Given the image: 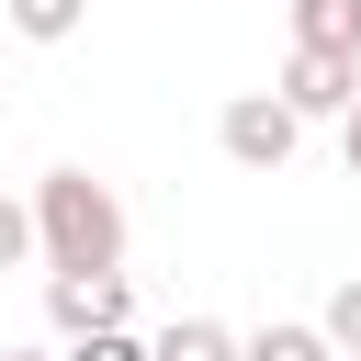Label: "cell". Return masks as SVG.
I'll list each match as a JSON object with an SVG mask.
<instances>
[{
  "label": "cell",
  "mask_w": 361,
  "mask_h": 361,
  "mask_svg": "<svg viewBox=\"0 0 361 361\" xmlns=\"http://www.w3.org/2000/svg\"><path fill=\"white\" fill-rule=\"evenodd\" d=\"M34 248H45V271H124V203H113V180L45 169L34 180Z\"/></svg>",
  "instance_id": "6da1fadb"
},
{
  "label": "cell",
  "mask_w": 361,
  "mask_h": 361,
  "mask_svg": "<svg viewBox=\"0 0 361 361\" xmlns=\"http://www.w3.org/2000/svg\"><path fill=\"white\" fill-rule=\"evenodd\" d=\"M214 147H226L237 169H293V147H305V113H293L282 90H237V102L214 113Z\"/></svg>",
  "instance_id": "7a4b0ae2"
},
{
  "label": "cell",
  "mask_w": 361,
  "mask_h": 361,
  "mask_svg": "<svg viewBox=\"0 0 361 361\" xmlns=\"http://www.w3.org/2000/svg\"><path fill=\"white\" fill-rule=\"evenodd\" d=\"M271 90H282V102H293V113H305V124H316V113H327V124H338V113H350V102H361V56H338V45H293V56H282V79H271Z\"/></svg>",
  "instance_id": "3957f363"
},
{
  "label": "cell",
  "mask_w": 361,
  "mask_h": 361,
  "mask_svg": "<svg viewBox=\"0 0 361 361\" xmlns=\"http://www.w3.org/2000/svg\"><path fill=\"white\" fill-rule=\"evenodd\" d=\"M124 316H135L124 271H45V327H56V338H90V327H124Z\"/></svg>",
  "instance_id": "277c9868"
},
{
  "label": "cell",
  "mask_w": 361,
  "mask_h": 361,
  "mask_svg": "<svg viewBox=\"0 0 361 361\" xmlns=\"http://www.w3.org/2000/svg\"><path fill=\"white\" fill-rule=\"evenodd\" d=\"M293 45H338V56H361V0H293Z\"/></svg>",
  "instance_id": "5b68a950"
},
{
  "label": "cell",
  "mask_w": 361,
  "mask_h": 361,
  "mask_svg": "<svg viewBox=\"0 0 361 361\" xmlns=\"http://www.w3.org/2000/svg\"><path fill=\"white\" fill-rule=\"evenodd\" d=\"M237 361H338V350H327V327H293V316H271L259 338H237Z\"/></svg>",
  "instance_id": "8992f818"
},
{
  "label": "cell",
  "mask_w": 361,
  "mask_h": 361,
  "mask_svg": "<svg viewBox=\"0 0 361 361\" xmlns=\"http://www.w3.org/2000/svg\"><path fill=\"white\" fill-rule=\"evenodd\" d=\"M0 11H11V34H23V45H68V34L90 23V0H0Z\"/></svg>",
  "instance_id": "52a82bcc"
},
{
  "label": "cell",
  "mask_w": 361,
  "mask_h": 361,
  "mask_svg": "<svg viewBox=\"0 0 361 361\" xmlns=\"http://www.w3.org/2000/svg\"><path fill=\"white\" fill-rule=\"evenodd\" d=\"M158 361H237V327H226V316H180V327L158 338Z\"/></svg>",
  "instance_id": "ba28073f"
},
{
  "label": "cell",
  "mask_w": 361,
  "mask_h": 361,
  "mask_svg": "<svg viewBox=\"0 0 361 361\" xmlns=\"http://www.w3.org/2000/svg\"><path fill=\"white\" fill-rule=\"evenodd\" d=\"M68 361H158V338H135V327H90V338H68Z\"/></svg>",
  "instance_id": "9c48e42d"
},
{
  "label": "cell",
  "mask_w": 361,
  "mask_h": 361,
  "mask_svg": "<svg viewBox=\"0 0 361 361\" xmlns=\"http://www.w3.org/2000/svg\"><path fill=\"white\" fill-rule=\"evenodd\" d=\"M316 327H327V350H361V271L327 293V316H316Z\"/></svg>",
  "instance_id": "30bf717a"
},
{
  "label": "cell",
  "mask_w": 361,
  "mask_h": 361,
  "mask_svg": "<svg viewBox=\"0 0 361 361\" xmlns=\"http://www.w3.org/2000/svg\"><path fill=\"white\" fill-rule=\"evenodd\" d=\"M23 259H34V203L0 192V271H23Z\"/></svg>",
  "instance_id": "8fae6325"
},
{
  "label": "cell",
  "mask_w": 361,
  "mask_h": 361,
  "mask_svg": "<svg viewBox=\"0 0 361 361\" xmlns=\"http://www.w3.org/2000/svg\"><path fill=\"white\" fill-rule=\"evenodd\" d=\"M338 158H350V180H361V102L338 113Z\"/></svg>",
  "instance_id": "7c38bea8"
},
{
  "label": "cell",
  "mask_w": 361,
  "mask_h": 361,
  "mask_svg": "<svg viewBox=\"0 0 361 361\" xmlns=\"http://www.w3.org/2000/svg\"><path fill=\"white\" fill-rule=\"evenodd\" d=\"M0 361H68V350H0Z\"/></svg>",
  "instance_id": "4fadbf2b"
},
{
  "label": "cell",
  "mask_w": 361,
  "mask_h": 361,
  "mask_svg": "<svg viewBox=\"0 0 361 361\" xmlns=\"http://www.w3.org/2000/svg\"><path fill=\"white\" fill-rule=\"evenodd\" d=\"M338 361H361V350H338Z\"/></svg>",
  "instance_id": "5bb4252c"
}]
</instances>
